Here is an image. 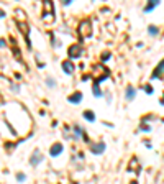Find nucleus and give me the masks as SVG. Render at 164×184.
I'll use <instances>...</instances> for the list:
<instances>
[{
  "mask_svg": "<svg viewBox=\"0 0 164 184\" xmlns=\"http://www.w3.org/2000/svg\"><path fill=\"white\" fill-rule=\"evenodd\" d=\"M41 161H43V155L40 153V150H35V153H33L31 158H30V164H31V166H38Z\"/></svg>",
  "mask_w": 164,
  "mask_h": 184,
  "instance_id": "f257e3e1",
  "label": "nucleus"
},
{
  "mask_svg": "<svg viewBox=\"0 0 164 184\" xmlns=\"http://www.w3.org/2000/svg\"><path fill=\"white\" fill-rule=\"evenodd\" d=\"M90 151H92L94 155H102L103 151H105V143H92Z\"/></svg>",
  "mask_w": 164,
  "mask_h": 184,
  "instance_id": "f03ea898",
  "label": "nucleus"
},
{
  "mask_svg": "<svg viewBox=\"0 0 164 184\" xmlns=\"http://www.w3.org/2000/svg\"><path fill=\"white\" fill-rule=\"evenodd\" d=\"M81 53H82V48L79 45H72L69 48V58H72V59H76V58H79L81 56Z\"/></svg>",
  "mask_w": 164,
  "mask_h": 184,
  "instance_id": "7ed1b4c3",
  "label": "nucleus"
},
{
  "mask_svg": "<svg viewBox=\"0 0 164 184\" xmlns=\"http://www.w3.org/2000/svg\"><path fill=\"white\" fill-rule=\"evenodd\" d=\"M62 153V145L61 143H56V145H53L51 146V150H49V155L51 156H59Z\"/></svg>",
  "mask_w": 164,
  "mask_h": 184,
  "instance_id": "20e7f679",
  "label": "nucleus"
},
{
  "mask_svg": "<svg viewBox=\"0 0 164 184\" xmlns=\"http://www.w3.org/2000/svg\"><path fill=\"white\" fill-rule=\"evenodd\" d=\"M135 96H136L135 87L128 86V87H127V96H125V99H127V100H133V99H135Z\"/></svg>",
  "mask_w": 164,
  "mask_h": 184,
  "instance_id": "39448f33",
  "label": "nucleus"
},
{
  "mask_svg": "<svg viewBox=\"0 0 164 184\" xmlns=\"http://www.w3.org/2000/svg\"><path fill=\"white\" fill-rule=\"evenodd\" d=\"M67 100H69L71 104H79V102L82 100V94H81V92H76L74 96H69V99H67Z\"/></svg>",
  "mask_w": 164,
  "mask_h": 184,
  "instance_id": "423d86ee",
  "label": "nucleus"
},
{
  "mask_svg": "<svg viewBox=\"0 0 164 184\" xmlns=\"http://www.w3.org/2000/svg\"><path fill=\"white\" fill-rule=\"evenodd\" d=\"M62 71H64L66 74H72V72H74V66L69 63V61H64V63H62Z\"/></svg>",
  "mask_w": 164,
  "mask_h": 184,
  "instance_id": "0eeeda50",
  "label": "nucleus"
},
{
  "mask_svg": "<svg viewBox=\"0 0 164 184\" xmlns=\"http://www.w3.org/2000/svg\"><path fill=\"white\" fill-rule=\"evenodd\" d=\"M84 118H86L87 122H95V113L92 112V110H86V112H84Z\"/></svg>",
  "mask_w": 164,
  "mask_h": 184,
  "instance_id": "6e6552de",
  "label": "nucleus"
},
{
  "mask_svg": "<svg viewBox=\"0 0 164 184\" xmlns=\"http://www.w3.org/2000/svg\"><path fill=\"white\" fill-rule=\"evenodd\" d=\"M158 5H159V2H158V0H151V2H149L146 7H144V12H151V10L154 8V7H158Z\"/></svg>",
  "mask_w": 164,
  "mask_h": 184,
  "instance_id": "1a4fd4ad",
  "label": "nucleus"
},
{
  "mask_svg": "<svg viewBox=\"0 0 164 184\" xmlns=\"http://www.w3.org/2000/svg\"><path fill=\"white\" fill-rule=\"evenodd\" d=\"M163 71H164V59H163V61H161V64H159V66H158V69H156V71L153 72V77H158V76H159V74H161V72H163Z\"/></svg>",
  "mask_w": 164,
  "mask_h": 184,
  "instance_id": "9d476101",
  "label": "nucleus"
},
{
  "mask_svg": "<svg viewBox=\"0 0 164 184\" xmlns=\"http://www.w3.org/2000/svg\"><path fill=\"white\" fill-rule=\"evenodd\" d=\"M92 91H94V96H95V97H100V96H102V92H100V89H98V82H97V81H95L94 86H92Z\"/></svg>",
  "mask_w": 164,
  "mask_h": 184,
  "instance_id": "9b49d317",
  "label": "nucleus"
},
{
  "mask_svg": "<svg viewBox=\"0 0 164 184\" xmlns=\"http://www.w3.org/2000/svg\"><path fill=\"white\" fill-rule=\"evenodd\" d=\"M148 33L151 35V36H156V35L159 33V30L156 28V26H154V25H151V26H148Z\"/></svg>",
  "mask_w": 164,
  "mask_h": 184,
  "instance_id": "f8f14e48",
  "label": "nucleus"
},
{
  "mask_svg": "<svg viewBox=\"0 0 164 184\" xmlns=\"http://www.w3.org/2000/svg\"><path fill=\"white\" fill-rule=\"evenodd\" d=\"M46 86H48V87H56L57 84H56V81H54V79L48 77V79H46Z\"/></svg>",
  "mask_w": 164,
  "mask_h": 184,
  "instance_id": "ddd939ff",
  "label": "nucleus"
},
{
  "mask_svg": "<svg viewBox=\"0 0 164 184\" xmlns=\"http://www.w3.org/2000/svg\"><path fill=\"white\" fill-rule=\"evenodd\" d=\"M74 132H76V138L82 137V128L79 125H74Z\"/></svg>",
  "mask_w": 164,
  "mask_h": 184,
  "instance_id": "4468645a",
  "label": "nucleus"
},
{
  "mask_svg": "<svg viewBox=\"0 0 164 184\" xmlns=\"http://www.w3.org/2000/svg\"><path fill=\"white\" fill-rule=\"evenodd\" d=\"M25 179H26V176L25 174H16V181H18V183H23Z\"/></svg>",
  "mask_w": 164,
  "mask_h": 184,
  "instance_id": "2eb2a0df",
  "label": "nucleus"
},
{
  "mask_svg": "<svg viewBox=\"0 0 164 184\" xmlns=\"http://www.w3.org/2000/svg\"><path fill=\"white\" fill-rule=\"evenodd\" d=\"M102 59H103V61H107V59H110V54H108V53H105V54H102Z\"/></svg>",
  "mask_w": 164,
  "mask_h": 184,
  "instance_id": "dca6fc26",
  "label": "nucleus"
},
{
  "mask_svg": "<svg viewBox=\"0 0 164 184\" xmlns=\"http://www.w3.org/2000/svg\"><path fill=\"white\" fill-rule=\"evenodd\" d=\"M12 91H13V92H18V91H20V87H18V86H13V84H12Z\"/></svg>",
  "mask_w": 164,
  "mask_h": 184,
  "instance_id": "f3484780",
  "label": "nucleus"
},
{
  "mask_svg": "<svg viewBox=\"0 0 164 184\" xmlns=\"http://www.w3.org/2000/svg\"><path fill=\"white\" fill-rule=\"evenodd\" d=\"M146 92H148V94H151V92H153V87H151V86H146Z\"/></svg>",
  "mask_w": 164,
  "mask_h": 184,
  "instance_id": "a211bd4d",
  "label": "nucleus"
},
{
  "mask_svg": "<svg viewBox=\"0 0 164 184\" xmlns=\"http://www.w3.org/2000/svg\"><path fill=\"white\" fill-rule=\"evenodd\" d=\"M62 4H64V7H69V5H71V0H66V2H62Z\"/></svg>",
  "mask_w": 164,
  "mask_h": 184,
  "instance_id": "6ab92c4d",
  "label": "nucleus"
},
{
  "mask_svg": "<svg viewBox=\"0 0 164 184\" xmlns=\"http://www.w3.org/2000/svg\"><path fill=\"white\" fill-rule=\"evenodd\" d=\"M5 46V43H4V40H0V48H4Z\"/></svg>",
  "mask_w": 164,
  "mask_h": 184,
  "instance_id": "aec40b11",
  "label": "nucleus"
},
{
  "mask_svg": "<svg viewBox=\"0 0 164 184\" xmlns=\"http://www.w3.org/2000/svg\"><path fill=\"white\" fill-rule=\"evenodd\" d=\"M4 17H5V13L2 12V10H0V18H4Z\"/></svg>",
  "mask_w": 164,
  "mask_h": 184,
  "instance_id": "412c9836",
  "label": "nucleus"
}]
</instances>
